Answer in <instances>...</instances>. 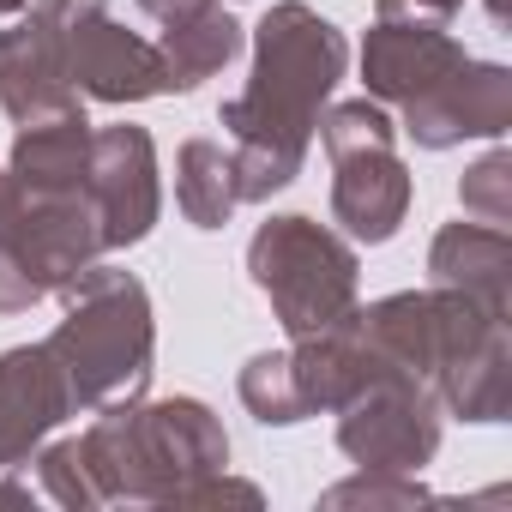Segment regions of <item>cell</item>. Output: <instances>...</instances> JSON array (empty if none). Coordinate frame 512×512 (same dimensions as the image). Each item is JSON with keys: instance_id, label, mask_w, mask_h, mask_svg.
<instances>
[{"instance_id": "obj_26", "label": "cell", "mask_w": 512, "mask_h": 512, "mask_svg": "<svg viewBox=\"0 0 512 512\" xmlns=\"http://www.w3.org/2000/svg\"><path fill=\"white\" fill-rule=\"evenodd\" d=\"M19 7H25V0H0V19H13Z\"/></svg>"}, {"instance_id": "obj_18", "label": "cell", "mask_w": 512, "mask_h": 512, "mask_svg": "<svg viewBox=\"0 0 512 512\" xmlns=\"http://www.w3.org/2000/svg\"><path fill=\"white\" fill-rule=\"evenodd\" d=\"M175 205L193 229H223L241 205V181H235V157L217 139H181L175 151Z\"/></svg>"}, {"instance_id": "obj_5", "label": "cell", "mask_w": 512, "mask_h": 512, "mask_svg": "<svg viewBox=\"0 0 512 512\" xmlns=\"http://www.w3.org/2000/svg\"><path fill=\"white\" fill-rule=\"evenodd\" d=\"M91 260H103L91 193L85 187L37 193L7 175V199H0V320L31 314Z\"/></svg>"}, {"instance_id": "obj_14", "label": "cell", "mask_w": 512, "mask_h": 512, "mask_svg": "<svg viewBox=\"0 0 512 512\" xmlns=\"http://www.w3.org/2000/svg\"><path fill=\"white\" fill-rule=\"evenodd\" d=\"M0 109L13 127L85 109L67 73V31L55 13H25L13 31H0Z\"/></svg>"}, {"instance_id": "obj_1", "label": "cell", "mask_w": 512, "mask_h": 512, "mask_svg": "<svg viewBox=\"0 0 512 512\" xmlns=\"http://www.w3.org/2000/svg\"><path fill=\"white\" fill-rule=\"evenodd\" d=\"M350 67L344 31L314 13L308 0H278V7L253 25V67L247 91L217 109L241 181V205H266L284 193L314 145V127Z\"/></svg>"}, {"instance_id": "obj_2", "label": "cell", "mask_w": 512, "mask_h": 512, "mask_svg": "<svg viewBox=\"0 0 512 512\" xmlns=\"http://www.w3.org/2000/svg\"><path fill=\"white\" fill-rule=\"evenodd\" d=\"M91 512L97 506H175L211 470H229V434L199 398H133L97 410L85 434H73Z\"/></svg>"}, {"instance_id": "obj_8", "label": "cell", "mask_w": 512, "mask_h": 512, "mask_svg": "<svg viewBox=\"0 0 512 512\" xmlns=\"http://www.w3.org/2000/svg\"><path fill=\"white\" fill-rule=\"evenodd\" d=\"M338 416V452L356 470H422L440 452V398L410 374L362 386Z\"/></svg>"}, {"instance_id": "obj_25", "label": "cell", "mask_w": 512, "mask_h": 512, "mask_svg": "<svg viewBox=\"0 0 512 512\" xmlns=\"http://www.w3.org/2000/svg\"><path fill=\"white\" fill-rule=\"evenodd\" d=\"M25 7H31V13H55V19H61L67 7H79V0H25Z\"/></svg>"}, {"instance_id": "obj_27", "label": "cell", "mask_w": 512, "mask_h": 512, "mask_svg": "<svg viewBox=\"0 0 512 512\" xmlns=\"http://www.w3.org/2000/svg\"><path fill=\"white\" fill-rule=\"evenodd\" d=\"M0 199H7V169H0Z\"/></svg>"}, {"instance_id": "obj_9", "label": "cell", "mask_w": 512, "mask_h": 512, "mask_svg": "<svg viewBox=\"0 0 512 512\" xmlns=\"http://www.w3.org/2000/svg\"><path fill=\"white\" fill-rule=\"evenodd\" d=\"M61 31H67V73H73L79 97L115 103V109L169 97V67H163L157 43L127 31L109 0H79V7H67Z\"/></svg>"}, {"instance_id": "obj_4", "label": "cell", "mask_w": 512, "mask_h": 512, "mask_svg": "<svg viewBox=\"0 0 512 512\" xmlns=\"http://www.w3.org/2000/svg\"><path fill=\"white\" fill-rule=\"evenodd\" d=\"M247 278L272 302L284 338H308L362 302L356 241L314 223L308 211H278L247 241Z\"/></svg>"}, {"instance_id": "obj_23", "label": "cell", "mask_w": 512, "mask_h": 512, "mask_svg": "<svg viewBox=\"0 0 512 512\" xmlns=\"http://www.w3.org/2000/svg\"><path fill=\"white\" fill-rule=\"evenodd\" d=\"M464 0H374V13H422V19H452ZM488 25H506V0H482Z\"/></svg>"}, {"instance_id": "obj_22", "label": "cell", "mask_w": 512, "mask_h": 512, "mask_svg": "<svg viewBox=\"0 0 512 512\" xmlns=\"http://www.w3.org/2000/svg\"><path fill=\"white\" fill-rule=\"evenodd\" d=\"M175 506H266V494H260V482H241V476H229V470H211V476H199L193 488H181Z\"/></svg>"}, {"instance_id": "obj_6", "label": "cell", "mask_w": 512, "mask_h": 512, "mask_svg": "<svg viewBox=\"0 0 512 512\" xmlns=\"http://www.w3.org/2000/svg\"><path fill=\"white\" fill-rule=\"evenodd\" d=\"M320 145L332 157V217L344 223L350 241L386 247L404 217H410V169L398 157V121L374 97L326 103L320 115Z\"/></svg>"}, {"instance_id": "obj_3", "label": "cell", "mask_w": 512, "mask_h": 512, "mask_svg": "<svg viewBox=\"0 0 512 512\" xmlns=\"http://www.w3.org/2000/svg\"><path fill=\"white\" fill-rule=\"evenodd\" d=\"M61 326L43 338L73 386L79 410H115L151 392V362H157V320H151V290L121 272L91 260L73 272L61 290Z\"/></svg>"}, {"instance_id": "obj_10", "label": "cell", "mask_w": 512, "mask_h": 512, "mask_svg": "<svg viewBox=\"0 0 512 512\" xmlns=\"http://www.w3.org/2000/svg\"><path fill=\"white\" fill-rule=\"evenodd\" d=\"M85 193L97 205V235L103 253L139 247L157 217H163V175H157V139L133 121L115 127H91V169H85Z\"/></svg>"}, {"instance_id": "obj_20", "label": "cell", "mask_w": 512, "mask_h": 512, "mask_svg": "<svg viewBox=\"0 0 512 512\" xmlns=\"http://www.w3.org/2000/svg\"><path fill=\"white\" fill-rule=\"evenodd\" d=\"M434 494L416 482V470H356L350 482H332L320 506H368V512H410L428 506Z\"/></svg>"}, {"instance_id": "obj_13", "label": "cell", "mask_w": 512, "mask_h": 512, "mask_svg": "<svg viewBox=\"0 0 512 512\" xmlns=\"http://www.w3.org/2000/svg\"><path fill=\"white\" fill-rule=\"evenodd\" d=\"M67 416H79V404L49 344L0 350V470H25Z\"/></svg>"}, {"instance_id": "obj_24", "label": "cell", "mask_w": 512, "mask_h": 512, "mask_svg": "<svg viewBox=\"0 0 512 512\" xmlns=\"http://www.w3.org/2000/svg\"><path fill=\"white\" fill-rule=\"evenodd\" d=\"M43 494L37 488H25V482H0V506H37Z\"/></svg>"}, {"instance_id": "obj_7", "label": "cell", "mask_w": 512, "mask_h": 512, "mask_svg": "<svg viewBox=\"0 0 512 512\" xmlns=\"http://www.w3.org/2000/svg\"><path fill=\"white\" fill-rule=\"evenodd\" d=\"M434 296V326H440V350H434V398L440 410H452L458 422H506L512 410V338H506V308L464 296V290H440Z\"/></svg>"}, {"instance_id": "obj_19", "label": "cell", "mask_w": 512, "mask_h": 512, "mask_svg": "<svg viewBox=\"0 0 512 512\" xmlns=\"http://www.w3.org/2000/svg\"><path fill=\"white\" fill-rule=\"evenodd\" d=\"M235 392H241L247 416H253V422H266V428H296V422H308V410H302V392H296V380H290V356H284V350H260V356H247V362H241V374H235Z\"/></svg>"}, {"instance_id": "obj_17", "label": "cell", "mask_w": 512, "mask_h": 512, "mask_svg": "<svg viewBox=\"0 0 512 512\" xmlns=\"http://www.w3.org/2000/svg\"><path fill=\"white\" fill-rule=\"evenodd\" d=\"M85 169H91V115H85V109L49 115V121H31V127L13 133L7 175H13L19 187H37V193H79V187H85Z\"/></svg>"}, {"instance_id": "obj_15", "label": "cell", "mask_w": 512, "mask_h": 512, "mask_svg": "<svg viewBox=\"0 0 512 512\" xmlns=\"http://www.w3.org/2000/svg\"><path fill=\"white\" fill-rule=\"evenodd\" d=\"M157 25V55L169 67V97L199 91L241 55V25L223 13V0H133Z\"/></svg>"}, {"instance_id": "obj_12", "label": "cell", "mask_w": 512, "mask_h": 512, "mask_svg": "<svg viewBox=\"0 0 512 512\" xmlns=\"http://www.w3.org/2000/svg\"><path fill=\"white\" fill-rule=\"evenodd\" d=\"M464 55L452 19H422V13H374L368 43H362V85L374 103L404 109L410 97L434 91Z\"/></svg>"}, {"instance_id": "obj_21", "label": "cell", "mask_w": 512, "mask_h": 512, "mask_svg": "<svg viewBox=\"0 0 512 512\" xmlns=\"http://www.w3.org/2000/svg\"><path fill=\"white\" fill-rule=\"evenodd\" d=\"M458 205H464L476 223H494V229L512 223V157H506L500 145H494L482 163L464 169V181H458Z\"/></svg>"}, {"instance_id": "obj_11", "label": "cell", "mask_w": 512, "mask_h": 512, "mask_svg": "<svg viewBox=\"0 0 512 512\" xmlns=\"http://www.w3.org/2000/svg\"><path fill=\"white\" fill-rule=\"evenodd\" d=\"M512 127V73L500 61H458L434 91L404 103L398 133L416 151H452L464 139H500Z\"/></svg>"}, {"instance_id": "obj_16", "label": "cell", "mask_w": 512, "mask_h": 512, "mask_svg": "<svg viewBox=\"0 0 512 512\" xmlns=\"http://www.w3.org/2000/svg\"><path fill=\"white\" fill-rule=\"evenodd\" d=\"M428 284L506 308L512 296V235L494 223H446L428 247Z\"/></svg>"}]
</instances>
